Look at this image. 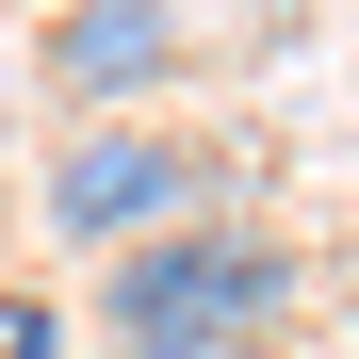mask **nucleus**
<instances>
[{"instance_id":"nucleus-1","label":"nucleus","mask_w":359,"mask_h":359,"mask_svg":"<svg viewBox=\"0 0 359 359\" xmlns=\"http://www.w3.org/2000/svg\"><path fill=\"white\" fill-rule=\"evenodd\" d=\"M98 327H114V359H262L294 327V245L245 212L147 229L131 262H98Z\"/></svg>"},{"instance_id":"nucleus-5","label":"nucleus","mask_w":359,"mask_h":359,"mask_svg":"<svg viewBox=\"0 0 359 359\" xmlns=\"http://www.w3.org/2000/svg\"><path fill=\"white\" fill-rule=\"evenodd\" d=\"M98 359H114V343H98Z\"/></svg>"},{"instance_id":"nucleus-4","label":"nucleus","mask_w":359,"mask_h":359,"mask_svg":"<svg viewBox=\"0 0 359 359\" xmlns=\"http://www.w3.org/2000/svg\"><path fill=\"white\" fill-rule=\"evenodd\" d=\"M0 359H66V311H49V294L17 278V294H0Z\"/></svg>"},{"instance_id":"nucleus-2","label":"nucleus","mask_w":359,"mask_h":359,"mask_svg":"<svg viewBox=\"0 0 359 359\" xmlns=\"http://www.w3.org/2000/svg\"><path fill=\"white\" fill-rule=\"evenodd\" d=\"M196 196H212V147L147 131V114H114V131H82L66 163H49V229L98 245V262H131L147 229H196Z\"/></svg>"},{"instance_id":"nucleus-3","label":"nucleus","mask_w":359,"mask_h":359,"mask_svg":"<svg viewBox=\"0 0 359 359\" xmlns=\"http://www.w3.org/2000/svg\"><path fill=\"white\" fill-rule=\"evenodd\" d=\"M49 82L98 98V131H114L131 98H163V82H180V17H147V0H82V17L49 33Z\"/></svg>"}]
</instances>
